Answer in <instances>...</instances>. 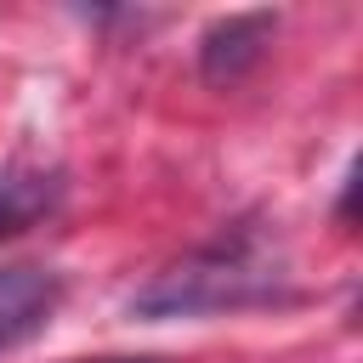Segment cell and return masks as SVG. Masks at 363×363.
Returning a JSON list of instances; mask_svg holds the SVG:
<instances>
[{"mask_svg": "<svg viewBox=\"0 0 363 363\" xmlns=\"http://www.w3.org/2000/svg\"><path fill=\"white\" fill-rule=\"evenodd\" d=\"M113 363H153V357H113Z\"/></svg>", "mask_w": 363, "mask_h": 363, "instance_id": "5", "label": "cell"}, {"mask_svg": "<svg viewBox=\"0 0 363 363\" xmlns=\"http://www.w3.org/2000/svg\"><path fill=\"white\" fill-rule=\"evenodd\" d=\"M267 34H272V11H244V17L216 23V28L204 34V45H199V68H204V79H210V85H233L244 68L261 62Z\"/></svg>", "mask_w": 363, "mask_h": 363, "instance_id": "3", "label": "cell"}, {"mask_svg": "<svg viewBox=\"0 0 363 363\" xmlns=\"http://www.w3.org/2000/svg\"><path fill=\"white\" fill-rule=\"evenodd\" d=\"M57 199L51 176H28V170H6L0 176V233H23L34 216H45Z\"/></svg>", "mask_w": 363, "mask_h": 363, "instance_id": "4", "label": "cell"}, {"mask_svg": "<svg viewBox=\"0 0 363 363\" xmlns=\"http://www.w3.org/2000/svg\"><path fill=\"white\" fill-rule=\"evenodd\" d=\"M289 295L295 289H289L284 250L255 221H233L204 250L182 255L170 272H159L147 289H136L130 318H221V312L284 306Z\"/></svg>", "mask_w": 363, "mask_h": 363, "instance_id": "1", "label": "cell"}, {"mask_svg": "<svg viewBox=\"0 0 363 363\" xmlns=\"http://www.w3.org/2000/svg\"><path fill=\"white\" fill-rule=\"evenodd\" d=\"M57 306H62V278L51 267H34V261L0 267V357L45 335Z\"/></svg>", "mask_w": 363, "mask_h": 363, "instance_id": "2", "label": "cell"}]
</instances>
